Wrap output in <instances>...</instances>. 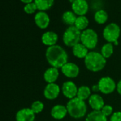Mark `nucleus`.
I'll return each mask as SVG.
<instances>
[{"label": "nucleus", "mask_w": 121, "mask_h": 121, "mask_svg": "<svg viewBox=\"0 0 121 121\" xmlns=\"http://www.w3.org/2000/svg\"><path fill=\"white\" fill-rule=\"evenodd\" d=\"M116 90H117L118 93L120 95H121V80L119 81V82H118V84H117Z\"/></svg>", "instance_id": "30"}, {"label": "nucleus", "mask_w": 121, "mask_h": 121, "mask_svg": "<svg viewBox=\"0 0 121 121\" xmlns=\"http://www.w3.org/2000/svg\"><path fill=\"white\" fill-rule=\"evenodd\" d=\"M35 114L30 108H22L16 114V121H35Z\"/></svg>", "instance_id": "13"}, {"label": "nucleus", "mask_w": 121, "mask_h": 121, "mask_svg": "<svg viewBox=\"0 0 121 121\" xmlns=\"http://www.w3.org/2000/svg\"><path fill=\"white\" fill-rule=\"evenodd\" d=\"M121 35V28L116 23H110L105 26L103 31V36L108 43L118 44V39Z\"/></svg>", "instance_id": "5"}, {"label": "nucleus", "mask_w": 121, "mask_h": 121, "mask_svg": "<svg viewBox=\"0 0 121 121\" xmlns=\"http://www.w3.org/2000/svg\"><path fill=\"white\" fill-rule=\"evenodd\" d=\"M59 75L60 73L58 68L51 66L45 71L43 74V78L45 81L48 83H54L57 80Z\"/></svg>", "instance_id": "17"}, {"label": "nucleus", "mask_w": 121, "mask_h": 121, "mask_svg": "<svg viewBox=\"0 0 121 121\" xmlns=\"http://www.w3.org/2000/svg\"><path fill=\"white\" fill-rule=\"evenodd\" d=\"M72 11L78 16H85L89 10V4L86 0H74L72 3Z\"/></svg>", "instance_id": "10"}, {"label": "nucleus", "mask_w": 121, "mask_h": 121, "mask_svg": "<svg viewBox=\"0 0 121 121\" xmlns=\"http://www.w3.org/2000/svg\"><path fill=\"white\" fill-rule=\"evenodd\" d=\"M68 114L73 118L79 119L85 116L87 112V106L85 101L77 97L69 100L67 103Z\"/></svg>", "instance_id": "3"}, {"label": "nucleus", "mask_w": 121, "mask_h": 121, "mask_svg": "<svg viewBox=\"0 0 121 121\" xmlns=\"http://www.w3.org/2000/svg\"><path fill=\"white\" fill-rule=\"evenodd\" d=\"M33 1H34V0H21V1L22 3H24V4H29V3H31V2H33Z\"/></svg>", "instance_id": "32"}, {"label": "nucleus", "mask_w": 121, "mask_h": 121, "mask_svg": "<svg viewBox=\"0 0 121 121\" xmlns=\"http://www.w3.org/2000/svg\"><path fill=\"white\" fill-rule=\"evenodd\" d=\"M30 109L33 111V112L35 114H38V113H41L43 111L44 104H43V102H41L40 101H35L32 103Z\"/></svg>", "instance_id": "26"}, {"label": "nucleus", "mask_w": 121, "mask_h": 121, "mask_svg": "<svg viewBox=\"0 0 121 121\" xmlns=\"http://www.w3.org/2000/svg\"><path fill=\"white\" fill-rule=\"evenodd\" d=\"M86 68L92 72H99L104 68L106 64V59L101 53L90 51L84 58Z\"/></svg>", "instance_id": "2"}, {"label": "nucleus", "mask_w": 121, "mask_h": 121, "mask_svg": "<svg viewBox=\"0 0 121 121\" xmlns=\"http://www.w3.org/2000/svg\"><path fill=\"white\" fill-rule=\"evenodd\" d=\"M60 93V88L57 84H56L55 83H48L44 89L43 95L46 99L52 101L56 99L58 97Z\"/></svg>", "instance_id": "11"}, {"label": "nucleus", "mask_w": 121, "mask_h": 121, "mask_svg": "<svg viewBox=\"0 0 121 121\" xmlns=\"http://www.w3.org/2000/svg\"><path fill=\"white\" fill-rule=\"evenodd\" d=\"M86 121H108L107 117L101 111H93L86 116Z\"/></svg>", "instance_id": "20"}, {"label": "nucleus", "mask_w": 121, "mask_h": 121, "mask_svg": "<svg viewBox=\"0 0 121 121\" xmlns=\"http://www.w3.org/2000/svg\"><path fill=\"white\" fill-rule=\"evenodd\" d=\"M38 9L36 4H35V2H31L29 4H27L24 6L23 7V10L24 11L28 14H32L33 13H35L36 11V10Z\"/></svg>", "instance_id": "27"}, {"label": "nucleus", "mask_w": 121, "mask_h": 121, "mask_svg": "<svg viewBox=\"0 0 121 121\" xmlns=\"http://www.w3.org/2000/svg\"><path fill=\"white\" fill-rule=\"evenodd\" d=\"M62 91L65 97L71 100L77 97L78 88L74 82L68 81L62 84Z\"/></svg>", "instance_id": "8"}, {"label": "nucleus", "mask_w": 121, "mask_h": 121, "mask_svg": "<svg viewBox=\"0 0 121 121\" xmlns=\"http://www.w3.org/2000/svg\"><path fill=\"white\" fill-rule=\"evenodd\" d=\"M89 104L93 111H101L105 106L103 98L96 93L92 94L89 98Z\"/></svg>", "instance_id": "14"}, {"label": "nucleus", "mask_w": 121, "mask_h": 121, "mask_svg": "<svg viewBox=\"0 0 121 121\" xmlns=\"http://www.w3.org/2000/svg\"><path fill=\"white\" fill-rule=\"evenodd\" d=\"M50 19L48 14L43 11H39L34 16V21L36 26L41 29L48 28L50 24Z\"/></svg>", "instance_id": "12"}, {"label": "nucleus", "mask_w": 121, "mask_h": 121, "mask_svg": "<svg viewBox=\"0 0 121 121\" xmlns=\"http://www.w3.org/2000/svg\"><path fill=\"white\" fill-rule=\"evenodd\" d=\"M86 1H87V0H86Z\"/></svg>", "instance_id": "33"}, {"label": "nucleus", "mask_w": 121, "mask_h": 121, "mask_svg": "<svg viewBox=\"0 0 121 121\" xmlns=\"http://www.w3.org/2000/svg\"><path fill=\"white\" fill-rule=\"evenodd\" d=\"M92 91H94V92L99 91V88L98 84H96V85H94V86H92Z\"/></svg>", "instance_id": "31"}, {"label": "nucleus", "mask_w": 121, "mask_h": 121, "mask_svg": "<svg viewBox=\"0 0 121 121\" xmlns=\"http://www.w3.org/2000/svg\"><path fill=\"white\" fill-rule=\"evenodd\" d=\"M61 71L65 76L69 78H74L79 74V68L74 63L67 62L61 68Z\"/></svg>", "instance_id": "9"}, {"label": "nucleus", "mask_w": 121, "mask_h": 121, "mask_svg": "<svg viewBox=\"0 0 121 121\" xmlns=\"http://www.w3.org/2000/svg\"><path fill=\"white\" fill-rule=\"evenodd\" d=\"M91 88L87 86H82L79 88H78V92H77V97L79 98L80 100H82L85 101L86 100H89L90 96H91Z\"/></svg>", "instance_id": "21"}, {"label": "nucleus", "mask_w": 121, "mask_h": 121, "mask_svg": "<svg viewBox=\"0 0 121 121\" xmlns=\"http://www.w3.org/2000/svg\"><path fill=\"white\" fill-rule=\"evenodd\" d=\"M41 41L44 45L48 46V47L55 46L58 41V35L54 31H46L42 35Z\"/></svg>", "instance_id": "16"}, {"label": "nucleus", "mask_w": 121, "mask_h": 121, "mask_svg": "<svg viewBox=\"0 0 121 121\" xmlns=\"http://www.w3.org/2000/svg\"><path fill=\"white\" fill-rule=\"evenodd\" d=\"M113 50H114V48H113V44L112 43L107 42L106 44H105L102 46L101 51V53L106 59V58H110L113 55Z\"/></svg>", "instance_id": "25"}, {"label": "nucleus", "mask_w": 121, "mask_h": 121, "mask_svg": "<svg viewBox=\"0 0 121 121\" xmlns=\"http://www.w3.org/2000/svg\"><path fill=\"white\" fill-rule=\"evenodd\" d=\"M110 121H121V112H115L111 116Z\"/></svg>", "instance_id": "29"}, {"label": "nucleus", "mask_w": 121, "mask_h": 121, "mask_svg": "<svg viewBox=\"0 0 121 121\" xmlns=\"http://www.w3.org/2000/svg\"><path fill=\"white\" fill-rule=\"evenodd\" d=\"M68 111L67 109V107L62 105H56L52 107L51 109V116L57 120L60 121L65 118V116L67 115Z\"/></svg>", "instance_id": "15"}, {"label": "nucleus", "mask_w": 121, "mask_h": 121, "mask_svg": "<svg viewBox=\"0 0 121 121\" xmlns=\"http://www.w3.org/2000/svg\"><path fill=\"white\" fill-rule=\"evenodd\" d=\"M77 15L72 11H66L63 13L62 19V21L67 26H74V24L77 20Z\"/></svg>", "instance_id": "19"}, {"label": "nucleus", "mask_w": 121, "mask_h": 121, "mask_svg": "<svg viewBox=\"0 0 121 121\" xmlns=\"http://www.w3.org/2000/svg\"><path fill=\"white\" fill-rule=\"evenodd\" d=\"M101 111L104 113V116L108 117V116H111L112 114L113 113V108L110 105H105Z\"/></svg>", "instance_id": "28"}, {"label": "nucleus", "mask_w": 121, "mask_h": 121, "mask_svg": "<svg viewBox=\"0 0 121 121\" xmlns=\"http://www.w3.org/2000/svg\"><path fill=\"white\" fill-rule=\"evenodd\" d=\"M98 86L99 88V91L106 95L113 93L117 86L114 80L108 76L101 78L98 82Z\"/></svg>", "instance_id": "7"}, {"label": "nucleus", "mask_w": 121, "mask_h": 121, "mask_svg": "<svg viewBox=\"0 0 121 121\" xmlns=\"http://www.w3.org/2000/svg\"><path fill=\"white\" fill-rule=\"evenodd\" d=\"M89 21L86 16H78L74 24V26L81 31L86 30L89 26Z\"/></svg>", "instance_id": "22"}, {"label": "nucleus", "mask_w": 121, "mask_h": 121, "mask_svg": "<svg viewBox=\"0 0 121 121\" xmlns=\"http://www.w3.org/2000/svg\"><path fill=\"white\" fill-rule=\"evenodd\" d=\"M99 36L97 33L92 29H86L82 31L81 43L84 45L89 50L96 48L98 44Z\"/></svg>", "instance_id": "6"}, {"label": "nucleus", "mask_w": 121, "mask_h": 121, "mask_svg": "<svg viewBox=\"0 0 121 121\" xmlns=\"http://www.w3.org/2000/svg\"><path fill=\"white\" fill-rule=\"evenodd\" d=\"M54 1L55 0H34V2L39 11H45L52 6Z\"/></svg>", "instance_id": "24"}, {"label": "nucleus", "mask_w": 121, "mask_h": 121, "mask_svg": "<svg viewBox=\"0 0 121 121\" xmlns=\"http://www.w3.org/2000/svg\"></svg>", "instance_id": "34"}, {"label": "nucleus", "mask_w": 121, "mask_h": 121, "mask_svg": "<svg viewBox=\"0 0 121 121\" xmlns=\"http://www.w3.org/2000/svg\"><path fill=\"white\" fill-rule=\"evenodd\" d=\"M81 34L82 31L75 26H68L62 36V40L65 45L73 48L81 41Z\"/></svg>", "instance_id": "4"}, {"label": "nucleus", "mask_w": 121, "mask_h": 121, "mask_svg": "<svg viewBox=\"0 0 121 121\" xmlns=\"http://www.w3.org/2000/svg\"><path fill=\"white\" fill-rule=\"evenodd\" d=\"M72 53L78 58H85L88 55L89 49L82 43H79L72 48Z\"/></svg>", "instance_id": "18"}, {"label": "nucleus", "mask_w": 121, "mask_h": 121, "mask_svg": "<svg viewBox=\"0 0 121 121\" xmlns=\"http://www.w3.org/2000/svg\"><path fill=\"white\" fill-rule=\"evenodd\" d=\"M108 19V13L104 9H99L94 14V20L99 24H105Z\"/></svg>", "instance_id": "23"}, {"label": "nucleus", "mask_w": 121, "mask_h": 121, "mask_svg": "<svg viewBox=\"0 0 121 121\" xmlns=\"http://www.w3.org/2000/svg\"><path fill=\"white\" fill-rule=\"evenodd\" d=\"M45 57L48 63L56 68H61L68 61V55L66 51L61 46L57 44L48 47L45 51Z\"/></svg>", "instance_id": "1"}]
</instances>
